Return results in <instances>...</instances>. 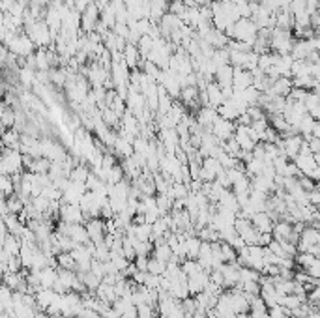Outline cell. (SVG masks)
<instances>
[{"mask_svg": "<svg viewBox=\"0 0 320 318\" xmlns=\"http://www.w3.org/2000/svg\"><path fill=\"white\" fill-rule=\"evenodd\" d=\"M0 172L8 176H21L25 172V153L21 150L4 148L0 159Z\"/></svg>", "mask_w": 320, "mask_h": 318, "instance_id": "1", "label": "cell"}, {"mask_svg": "<svg viewBox=\"0 0 320 318\" xmlns=\"http://www.w3.org/2000/svg\"><path fill=\"white\" fill-rule=\"evenodd\" d=\"M42 155L45 159L53 161V163L55 161H64L68 157V148L64 146L62 141H55L51 137H45V139H42Z\"/></svg>", "mask_w": 320, "mask_h": 318, "instance_id": "2", "label": "cell"}, {"mask_svg": "<svg viewBox=\"0 0 320 318\" xmlns=\"http://www.w3.org/2000/svg\"><path fill=\"white\" fill-rule=\"evenodd\" d=\"M303 139L300 133H294V135H289V137H281V141L277 142V146L281 148V152L283 155H287L289 159L294 161L298 155H300V150H302V144H303Z\"/></svg>", "mask_w": 320, "mask_h": 318, "instance_id": "3", "label": "cell"}, {"mask_svg": "<svg viewBox=\"0 0 320 318\" xmlns=\"http://www.w3.org/2000/svg\"><path fill=\"white\" fill-rule=\"evenodd\" d=\"M99 21H101V10L96 2H92L85 12L81 13V30L85 34H90V32L96 30Z\"/></svg>", "mask_w": 320, "mask_h": 318, "instance_id": "4", "label": "cell"}, {"mask_svg": "<svg viewBox=\"0 0 320 318\" xmlns=\"http://www.w3.org/2000/svg\"><path fill=\"white\" fill-rule=\"evenodd\" d=\"M58 221H66V223H71V225H77V223L85 225L87 217H85V212H83V208H81L79 204H64L62 202Z\"/></svg>", "mask_w": 320, "mask_h": 318, "instance_id": "5", "label": "cell"}, {"mask_svg": "<svg viewBox=\"0 0 320 318\" xmlns=\"http://www.w3.org/2000/svg\"><path fill=\"white\" fill-rule=\"evenodd\" d=\"M225 171L221 161L217 157H206L203 161V169H201V180L203 182H216L217 176Z\"/></svg>", "mask_w": 320, "mask_h": 318, "instance_id": "6", "label": "cell"}, {"mask_svg": "<svg viewBox=\"0 0 320 318\" xmlns=\"http://www.w3.org/2000/svg\"><path fill=\"white\" fill-rule=\"evenodd\" d=\"M214 135L221 142H227L228 139H232L234 133H236V122H230V120H225V118H217L216 124H214Z\"/></svg>", "mask_w": 320, "mask_h": 318, "instance_id": "7", "label": "cell"}, {"mask_svg": "<svg viewBox=\"0 0 320 318\" xmlns=\"http://www.w3.org/2000/svg\"><path fill=\"white\" fill-rule=\"evenodd\" d=\"M85 226H87L88 234H90V240H92L94 244H103L105 242V236H107V228H105V221L101 219V217H98V219H88L87 223H85Z\"/></svg>", "mask_w": 320, "mask_h": 318, "instance_id": "8", "label": "cell"}, {"mask_svg": "<svg viewBox=\"0 0 320 318\" xmlns=\"http://www.w3.org/2000/svg\"><path fill=\"white\" fill-rule=\"evenodd\" d=\"M126 103H128V109H130L137 118H141L142 112L148 109V107H146V98H144V94L139 92V90H130V94H128V99H126Z\"/></svg>", "mask_w": 320, "mask_h": 318, "instance_id": "9", "label": "cell"}, {"mask_svg": "<svg viewBox=\"0 0 320 318\" xmlns=\"http://www.w3.org/2000/svg\"><path fill=\"white\" fill-rule=\"evenodd\" d=\"M88 191L87 184H79V182H71L69 187L64 191V196H62V202L64 204H79L81 198L85 196V193Z\"/></svg>", "mask_w": 320, "mask_h": 318, "instance_id": "10", "label": "cell"}, {"mask_svg": "<svg viewBox=\"0 0 320 318\" xmlns=\"http://www.w3.org/2000/svg\"><path fill=\"white\" fill-rule=\"evenodd\" d=\"M294 163L298 165V169H300V172H302L303 176H313V172L316 171L320 167L318 159H316V155L314 153H309V155H298V157L294 159Z\"/></svg>", "mask_w": 320, "mask_h": 318, "instance_id": "11", "label": "cell"}, {"mask_svg": "<svg viewBox=\"0 0 320 318\" xmlns=\"http://www.w3.org/2000/svg\"><path fill=\"white\" fill-rule=\"evenodd\" d=\"M195 118H197V122L201 124L203 128L214 131L212 128H214L216 120L219 118V112H217V109H214V107H201V109L197 110Z\"/></svg>", "mask_w": 320, "mask_h": 318, "instance_id": "12", "label": "cell"}, {"mask_svg": "<svg viewBox=\"0 0 320 318\" xmlns=\"http://www.w3.org/2000/svg\"><path fill=\"white\" fill-rule=\"evenodd\" d=\"M251 223L255 225V228L262 234H270L273 232V225H275V219L271 217L268 212H259L251 217Z\"/></svg>", "mask_w": 320, "mask_h": 318, "instance_id": "13", "label": "cell"}, {"mask_svg": "<svg viewBox=\"0 0 320 318\" xmlns=\"http://www.w3.org/2000/svg\"><path fill=\"white\" fill-rule=\"evenodd\" d=\"M234 139L238 141L240 148L244 152H253L255 146H257V142L251 139V135H249V129L247 126H236V133H234Z\"/></svg>", "mask_w": 320, "mask_h": 318, "instance_id": "14", "label": "cell"}, {"mask_svg": "<svg viewBox=\"0 0 320 318\" xmlns=\"http://www.w3.org/2000/svg\"><path fill=\"white\" fill-rule=\"evenodd\" d=\"M206 94H208L210 107H214V109H219V107H221V105L227 101L225 94H223V88L217 85L216 81H214V83H210V85L206 86Z\"/></svg>", "mask_w": 320, "mask_h": 318, "instance_id": "15", "label": "cell"}, {"mask_svg": "<svg viewBox=\"0 0 320 318\" xmlns=\"http://www.w3.org/2000/svg\"><path fill=\"white\" fill-rule=\"evenodd\" d=\"M217 112H219V116H221V118H225V120H230V122H236V120H238V118L244 114V112L240 110V107L236 105V101H234L232 98L227 99V101H225V103H223L221 107L217 109Z\"/></svg>", "mask_w": 320, "mask_h": 318, "instance_id": "16", "label": "cell"}, {"mask_svg": "<svg viewBox=\"0 0 320 318\" xmlns=\"http://www.w3.org/2000/svg\"><path fill=\"white\" fill-rule=\"evenodd\" d=\"M253 73L244 67H234V90H246L253 86Z\"/></svg>", "mask_w": 320, "mask_h": 318, "instance_id": "17", "label": "cell"}, {"mask_svg": "<svg viewBox=\"0 0 320 318\" xmlns=\"http://www.w3.org/2000/svg\"><path fill=\"white\" fill-rule=\"evenodd\" d=\"M216 206L219 210H230V212H234V214H238V212H240V202H238V198H236V195H234L232 189L223 191L221 198H219V202H217Z\"/></svg>", "mask_w": 320, "mask_h": 318, "instance_id": "18", "label": "cell"}, {"mask_svg": "<svg viewBox=\"0 0 320 318\" xmlns=\"http://www.w3.org/2000/svg\"><path fill=\"white\" fill-rule=\"evenodd\" d=\"M292 88H294V83H292L290 77H279L277 81H273L270 92L279 96V98H289L290 92H292Z\"/></svg>", "mask_w": 320, "mask_h": 318, "instance_id": "19", "label": "cell"}, {"mask_svg": "<svg viewBox=\"0 0 320 318\" xmlns=\"http://www.w3.org/2000/svg\"><path fill=\"white\" fill-rule=\"evenodd\" d=\"M169 13V2L167 0H152L150 2V21L154 25H159V21Z\"/></svg>", "mask_w": 320, "mask_h": 318, "instance_id": "20", "label": "cell"}, {"mask_svg": "<svg viewBox=\"0 0 320 318\" xmlns=\"http://www.w3.org/2000/svg\"><path fill=\"white\" fill-rule=\"evenodd\" d=\"M69 238L73 240L75 245H87L90 244V234H88L87 226L83 223H77V225H69Z\"/></svg>", "mask_w": 320, "mask_h": 318, "instance_id": "21", "label": "cell"}, {"mask_svg": "<svg viewBox=\"0 0 320 318\" xmlns=\"http://www.w3.org/2000/svg\"><path fill=\"white\" fill-rule=\"evenodd\" d=\"M36 69L30 66H25V67H21L19 69V73H17V81L23 85V88L25 90H30V88H34V85L37 83V77H36Z\"/></svg>", "mask_w": 320, "mask_h": 318, "instance_id": "22", "label": "cell"}, {"mask_svg": "<svg viewBox=\"0 0 320 318\" xmlns=\"http://www.w3.org/2000/svg\"><path fill=\"white\" fill-rule=\"evenodd\" d=\"M221 88H228V86H234V67L230 64L227 66H221L216 71V79H214Z\"/></svg>", "mask_w": 320, "mask_h": 318, "instance_id": "23", "label": "cell"}, {"mask_svg": "<svg viewBox=\"0 0 320 318\" xmlns=\"http://www.w3.org/2000/svg\"><path fill=\"white\" fill-rule=\"evenodd\" d=\"M133 153H135L133 142L118 135L116 142H114V155H116V157H120V159H128V157H131Z\"/></svg>", "mask_w": 320, "mask_h": 318, "instance_id": "24", "label": "cell"}, {"mask_svg": "<svg viewBox=\"0 0 320 318\" xmlns=\"http://www.w3.org/2000/svg\"><path fill=\"white\" fill-rule=\"evenodd\" d=\"M96 296H98V300L105 301V303H109V305H112V303L118 300L116 288H114V285H109V283H101L99 288L96 290Z\"/></svg>", "mask_w": 320, "mask_h": 318, "instance_id": "25", "label": "cell"}, {"mask_svg": "<svg viewBox=\"0 0 320 318\" xmlns=\"http://www.w3.org/2000/svg\"><path fill=\"white\" fill-rule=\"evenodd\" d=\"M21 131L15 128L12 129H4L2 133V144L4 148H13V150H21Z\"/></svg>", "mask_w": 320, "mask_h": 318, "instance_id": "26", "label": "cell"}, {"mask_svg": "<svg viewBox=\"0 0 320 318\" xmlns=\"http://www.w3.org/2000/svg\"><path fill=\"white\" fill-rule=\"evenodd\" d=\"M90 174H92V167H88L87 161H79V165L75 167L71 174H69V180L71 182H79V184H87Z\"/></svg>", "mask_w": 320, "mask_h": 318, "instance_id": "27", "label": "cell"}, {"mask_svg": "<svg viewBox=\"0 0 320 318\" xmlns=\"http://www.w3.org/2000/svg\"><path fill=\"white\" fill-rule=\"evenodd\" d=\"M55 296H56V292L53 290V288H42V290H37L36 301H37L39 311H47V309L51 307V303L55 301Z\"/></svg>", "mask_w": 320, "mask_h": 318, "instance_id": "28", "label": "cell"}, {"mask_svg": "<svg viewBox=\"0 0 320 318\" xmlns=\"http://www.w3.org/2000/svg\"><path fill=\"white\" fill-rule=\"evenodd\" d=\"M0 120H2V128L4 129H12L15 128V122H17V109H13L10 105H2V114H0Z\"/></svg>", "mask_w": 320, "mask_h": 318, "instance_id": "29", "label": "cell"}, {"mask_svg": "<svg viewBox=\"0 0 320 318\" xmlns=\"http://www.w3.org/2000/svg\"><path fill=\"white\" fill-rule=\"evenodd\" d=\"M2 223H6L8 230H10L12 234H15V236H21L26 226L23 221L19 219V215H15V214H10V215H6V217H2Z\"/></svg>", "mask_w": 320, "mask_h": 318, "instance_id": "30", "label": "cell"}, {"mask_svg": "<svg viewBox=\"0 0 320 318\" xmlns=\"http://www.w3.org/2000/svg\"><path fill=\"white\" fill-rule=\"evenodd\" d=\"M268 305L264 303V300L260 296H255L251 300V309H249V316L251 318H264L268 314Z\"/></svg>", "mask_w": 320, "mask_h": 318, "instance_id": "31", "label": "cell"}, {"mask_svg": "<svg viewBox=\"0 0 320 318\" xmlns=\"http://www.w3.org/2000/svg\"><path fill=\"white\" fill-rule=\"evenodd\" d=\"M34 67L36 71H49L53 69L49 62V55H47V49H37L34 53Z\"/></svg>", "mask_w": 320, "mask_h": 318, "instance_id": "32", "label": "cell"}, {"mask_svg": "<svg viewBox=\"0 0 320 318\" xmlns=\"http://www.w3.org/2000/svg\"><path fill=\"white\" fill-rule=\"evenodd\" d=\"M21 247H23V240L19 238V236H15V234H10L6 242L2 244V249H6L12 257H19L21 255Z\"/></svg>", "mask_w": 320, "mask_h": 318, "instance_id": "33", "label": "cell"}, {"mask_svg": "<svg viewBox=\"0 0 320 318\" xmlns=\"http://www.w3.org/2000/svg\"><path fill=\"white\" fill-rule=\"evenodd\" d=\"M0 189H2V198H10V196H13L17 193V185H15L12 176L2 174L0 176Z\"/></svg>", "mask_w": 320, "mask_h": 318, "instance_id": "34", "label": "cell"}, {"mask_svg": "<svg viewBox=\"0 0 320 318\" xmlns=\"http://www.w3.org/2000/svg\"><path fill=\"white\" fill-rule=\"evenodd\" d=\"M228 64H230L232 67H244V69H247V64H249V53H244V51H230Z\"/></svg>", "mask_w": 320, "mask_h": 318, "instance_id": "35", "label": "cell"}, {"mask_svg": "<svg viewBox=\"0 0 320 318\" xmlns=\"http://www.w3.org/2000/svg\"><path fill=\"white\" fill-rule=\"evenodd\" d=\"M81 277V281L85 283V287H87V290H90V292H96L99 288V285H101V279H99L98 275H94L92 271H77Z\"/></svg>", "mask_w": 320, "mask_h": 318, "instance_id": "36", "label": "cell"}, {"mask_svg": "<svg viewBox=\"0 0 320 318\" xmlns=\"http://www.w3.org/2000/svg\"><path fill=\"white\" fill-rule=\"evenodd\" d=\"M201 245H203V240L198 238L197 234H195V236H189L187 242H185V247H187V258L197 260L198 253H201Z\"/></svg>", "mask_w": 320, "mask_h": 318, "instance_id": "37", "label": "cell"}, {"mask_svg": "<svg viewBox=\"0 0 320 318\" xmlns=\"http://www.w3.org/2000/svg\"><path fill=\"white\" fill-rule=\"evenodd\" d=\"M266 169V161L264 159H257V157H251L249 161H246V172L249 176H259L262 174Z\"/></svg>", "mask_w": 320, "mask_h": 318, "instance_id": "38", "label": "cell"}, {"mask_svg": "<svg viewBox=\"0 0 320 318\" xmlns=\"http://www.w3.org/2000/svg\"><path fill=\"white\" fill-rule=\"evenodd\" d=\"M154 37L150 36V34H146V36H142L141 39H139V43H137V49H139V53H141L142 60H148V56H150V53H152V49H154Z\"/></svg>", "mask_w": 320, "mask_h": 318, "instance_id": "39", "label": "cell"}, {"mask_svg": "<svg viewBox=\"0 0 320 318\" xmlns=\"http://www.w3.org/2000/svg\"><path fill=\"white\" fill-rule=\"evenodd\" d=\"M56 279H58V268L47 266L45 269H42V287L44 288H53Z\"/></svg>", "mask_w": 320, "mask_h": 318, "instance_id": "40", "label": "cell"}, {"mask_svg": "<svg viewBox=\"0 0 320 318\" xmlns=\"http://www.w3.org/2000/svg\"><path fill=\"white\" fill-rule=\"evenodd\" d=\"M294 260H296V264L300 266V269L309 271V269L314 266V262L318 260V257H314V255H311V253H298Z\"/></svg>", "mask_w": 320, "mask_h": 318, "instance_id": "41", "label": "cell"}, {"mask_svg": "<svg viewBox=\"0 0 320 318\" xmlns=\"http://www.w3.org/2000/svg\"><path fill=\"white\" fill-rule=\"evenodd\" d=\"M135 225V223H133ZM135 238L141 242H152L154 238V228L150 223H142V225H135Z\"/></svg>", "mask_w": 320, "mask_h": 318, "instance_id": "42", "label": "cell"}, {"mask_svg": "<svg viewBox=\"0 0 320 318\" xmlns=\"http://www.w3.org/2000/svg\"><path fill=\"white\" fill-rule=\"evenodd\" d=\"M148 273H154V275H165L167 273V262L155 258L154 255L148 260Z\"/></svg>", "mask_w": 320, "mask_h": 318, "instance_id": "43", "label": "cell"}, {"mask_svg": "<svg viewBox=\"0 0 320 318\" xmlns=\"http://www.w3.org/2000/svg\"><path fill=\"white\" fill-rule=\"evenodd\" d=\"M191 189H189V185L187 184H182V182H174L173 187H171V191L167 193L169 196H173L174 201L176 198H185V196H189Z\"/></svg>", "mask_w": 320, "mask_h": 318, "instance_id": "44", "label": "cell"}, {"mask_svg": "<svg viewBox=\"0 0 320 318\" xmlns=\"http://www.w3.org/2000/svg\"><path fill=\"white\" fill-rule=\"evenodd\" d=\"M198 94H201L198 86H184L182 94H180V101H184V105L191 103V101H197Z\"/></svg>", "mask_w": 320, "mask_h": 318, "instance_id": "45", "label": "cell"}, {"mask_svg": "<svg viewBox=\"0 0 320 318\" xmlns=\"http://www.w3.org/2000/svg\"><path fill=\"white\" fill-rule=\"evenodd\" d=\"M56 260H58V268L73 269V271H77V262H75V258L71 253H60V255H56Z\"/></svg>", "mask_w": 320, "mask_h": 318, "instance_id": "46", "label": "cell"}, {"mask_svg": "<svg viewBox=\"0 0 320 318\" xmlns=\"http://www.w3.org/2000/svg\"><path fill=\"white\" fill-rule=\"evenodd\" d=\"M101 21H103L105 25L109 26V28H114V26H116V12H114V10H112V6L111 4H107V6L103 8V10H101Z\"/></svg>", "mask_w": 320, "mask_h": 318, "instance_id": "47", "label": "cell"}, {"mask_svg": "<svg viewBox=\"0 0 320 318\" xmlns=\"http://www.w3.org/2000/svg\"><path fill=\"white\" fill-rule=\"evenodd\" d=\"M155 258H159V260H163V262H171V258L174 257V253L173 249H171V245L169 244H163V245H157L154 249V253H152Z\"/></svg>", "mask_w": 320, "mask_h": 318, "instance_id": "48", "label": "cell"}, {"mask_svg": "<svg viewBox=\"0 0 320 318\" xmlns=\"http://www.w3.org/2000/svg\"><path fill=\"white\" fill-rule=\"evenodd\" d=\"M157 198V208H159L161 215H167L173 212V204H174V198L169 195H155Z\"/></svg>", "mask_w": 320, "mask_h": 318, "instance_id": "49", "label": "cell"}, {"mask_svg": "<svg viewBox=\"0 0 320 318\" xmlns=\"http://www.w3.org/2000/svg\"><path fill=\"white\" fill-rule=\"evenodd\" d=\"M51 163H53V161H49V159H45V157L34 159V163H32L30 167V172H36V174H49Z\"/></svg>", "mask_w": 320, "mask_h": 318, "instance_id": "50", "label": "cell"}, {"mask_svg": "<svg viewBox=\"0 0 320 318\" xmlns=\"http://www.w3.org/2000/svg\"><path fill=\"white\" fill-rule=\"evenodd\" d=\"M6 202H8V210H10V214L19 215L23 210H25V202L19 198L17 193H15L13 196H10V198H6Z\"/></svg>", "mask_w": 320, "mask_h": 318, "instance_id": "51", "label": "cell"}, {"mask_svg": "<svg viewBox=\"0 0 320 318\" xmlns=\"http://www.w3.org/2000/svg\"><path fill=\"white\" fill-rule=\"evenodd\" d=\"M260 271L253 268H247V266H242L240 268V283H246V281H259L260 279Z\"/></svg>", "mask_w": 320, "mask_h": 318, "instance_id": "52", "label": "cell"}, {"mask_svg": "<svg viewBox=\"0 0 320 318\" xmlns=\"http://www.w3.org/2000/svg\"><path fill=\"white\" fill-rule=\"evenodd\" d=\"M187 10H189V8L184 4V0H171V2H169V12L174 13V15H178L180 19L187 13Z\"/></svg>", "mask_w": 320, "mask_h": 318, "instance_id": "53", "label": "cell"}, {"mask_svg": "<svg viewBox=\"0 0 320 318\" xmlns=\"http://www.w3.org/2000/svg\"><path fill=\"white\" fill-rule=\"evenodd\" d=\"M133 305H135V303H133V300H131V298H118V300L112 303V309H114V311H116L120 316H124V312L128 311L130 307H133Z\"/></svg>", "mask_w": 320, "mask_h": 318, "instance_id": "54", "label": "cell"}, {"mask_svg": "<svg viewBox=\"0 0 320 318\" xmlns=\"http://www.w3.org/2000/svg\"><path fill=\"white\" fill-rule=\"evenodd\" d=\"M201 264H198V260H191V258H185L184 262H182V271H184L185 275L189 277L193 275V273H197V271H201Z\"/></svg>", "mask_w": 320, "mask_h": 318, "instance_id": "55", "label": "cell"}, {"mask_svg": "<svg viewBox=\"0 0 320 318\" xmlns=\"http://www.w3.org/2000/svg\"><path fill=\"white\" fill-rule=\"evenodd\" d=\"M124 178H126V172H124L122 165H116L111 172H109V178H107V184L116 185L118 182H122Z\"/></svg>", "mask_w": 320, "mask_h": 318, "instance_id": "56", "label": "cell"}, {"mask_svg": "<svg viewBox=\"0 0 320 318\" xmlns=\"http://www.w3.org/2000/svg\"><path fill=\"white\" fill-rule=\"evenodd\" d=\"M90 271H92L94 275H98L99 279L103 281L105 275H107V271H105V262H101V260H96V258H94V262H92V269H90Z\"/></svg>", "mask_w": 320, "mask_h": 318, "instance_id": "57", "label": "cell"}, {"mask_svg": "<svg viewBox=\"0 0 320 318\" xmlns=\"http://www.w3.org/2000/svg\"><path fill=\"white\" fill-rule=\"evenodd\" d=\"M112 30H114V34H116V36L124 37L126 42H128V37H130V34H131V28L128 25H124V23H116V26H114Z\"/></svg>", "mask_w": 320, "mask_h": 318, "instance_id": "58", "label": "cell"}, {"mask_svg": "<svg viewBox=\"0 0 320 318\" xmlns=\"http://www.w3.org/2000/svg\"><path fill=\"white\" fill-rule=\"evenodd\" d=\"M146 279H148V271H139V269L135 271V275L131 277V281L135 283V285H144Z\"/></svg>", "mask_w": 320, "mask_h": 318, "instance_id": "59", "label": "cell"}, {"mask_svg": "<svg viewBox=\"0 0 320 318\" xmlns=\"http://www.w3.org/2000/svg\"><path fill=\"white\" fill-rule=\"evenodd\" d=\"M148 260L150 257H137L135 258V266L139 271H148Z\"/></svg>", "mask_w": 320, "mask_h": 318, "instance_id": "60", "label": "cell"}, {"mask_svg": "<svg viewBox=\"0 0 320 318\" xmlns=\"http://www.w3.org/2000/svg\"><path fill=\"white\" fill-rule=\"evenodd\" d=\"M103 318H122V316H120V314H118V312L114 311L112 307H109V309L103 312Z\"/></svg>", "mask_w": 320, "mask_h": 318, "instance_id": "61", "label": "cell"}, {"mask_svg": "<svg viewBox=\"0 0 320 318\" xmlns=\"http://www.w3.org/2000/svg\"><path fill=\"white\" fill-rule=\"evenodd\" d=\"M313 137L314 139H320V122L314 124V129H313Z\"/></svg>", "mask_w": 320, "mask_h": 318, "instance_id": "62", "label": "cell"}]
</instances>
